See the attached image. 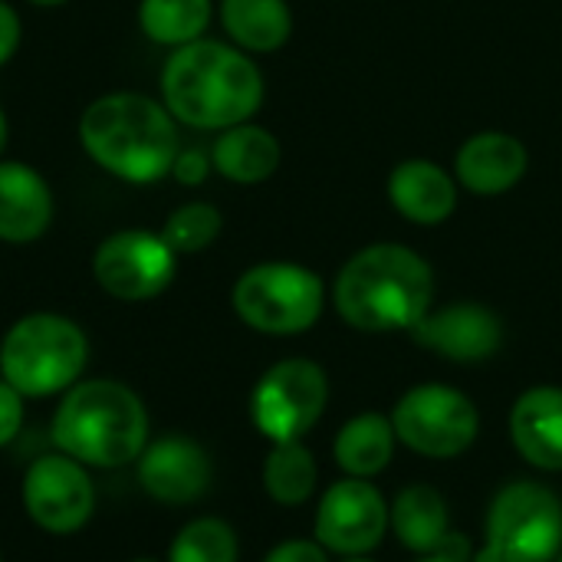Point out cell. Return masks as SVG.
<instances>
[{"instance_id": "obj_31", "label": "cell", "mask_w": 562, "mask_h": 562, "mask_svg": "<svg viewBox=\"0 0 562 562\" xmlns=\"http://www.w3.org/2000/svg\"><path fill=\"white\" fill-rule=\"evenodd\" d=\"M468 537H451V543L441 550V553H428L418 562H464V553H468Z\"/></svg>"}, {"instance_id": "obj_1", "label": "cell", "mask_w": 562, "mask_h": 562, "mask_svg": "<svg viewBox=\"0 0 562 562\" xmlns=\"http://www.w3.org/2000/svg\"><path fill=\"white\" fill-rule=\"evenodd\" d=\"M161 95L175 119L194 128H234L263 102L254 59L217 40L178 46L161 69Z\"/></svg>"}, {"instance_id": "obj_21", "label": "cell", "mask_w": 562, "mask_h": 562, "mask_svg": "<svg viewBox=\"0 0 562 562\" xmlns=\"http://www.w3.org/2000/svg\"><path fill=\"white\" fill-rule=\"evenodd\" d=\"M211 161L227 181L260 184L280 165V142L267 128L240 122L234 128H224V135L211 148Z\"/></svg>"}, {"instance_id": "obj_3", "label": "cell", "mask_w": 562, "mask_h": 562, "mask_svg": "<svg viewBox=\"0 0 562 562\" xmlns=\"http://www.w3.org/2000/svg\"><path fill=\"white\" fill-rule=\"evenodd\" d=\"M79 138L99 168L132 184L165 178L181 155L175 115L142 92H109L95 99L82 112Z\"/></svg>"}, {"instance_id": "obj_7", "label": "cell", "mask_w": 562, "mask_h": 562, "mask_svg": "<svg viewBox=\"0 0 562 562\" xmlns=\"http://www.w3.org/2000/svg\"><path fill=\"white\" fill-rule=\"evenodd\" d=\"M237 316L267 336H296L323 316V280L300 263H257L234 283Z\"/></svg>"}, {"instance_id": "obj_22", "label": "cell", "mask_w": 562, "mask_h": 562, "mask_svg": "<svg viewBox=\"0 0 562 562\" xmlns=\"http://www.w3.org/2000/svg\"><path fill=\"white\" fill-rule=\"evenodd\" d=\"M224 30L250 53H273L290 40L293 16L283 0H224Z\"/></svg>"}, {"instance_id": "obj_18", "label": "cell", "mask_w": 562, "mask_h": 562, "mask_svg": "<svg viewBox=\"0 0 562 562\" xmlns=\"http://www.w3.org/2000/svg\"><path fill=\"white\" fill-rule=\"evenodd\" d=\"M389 198L402 217H408L415 224H441L454 214L458 184L445 168H438L425 158H412L392 171Z\"/></svg>"}, {"instance_id": "obj_33", "label": "cell", "mask_w": 562, "mask_h": 562, "mask_svg": "<svg viewBox=\"0 0 562 562\" xmlns=\"http://www.w3.org/2000/svg\"><path fill=\"white\" fill-rule=\"evenodd\" d=\"M30 3H36V7H59V3H66V0H30Z\"/></svg>"}, {"instance_id": "obj_30", "label": "cell", "mask_w": 562, "mask_h": 562, "mask_svg": "<svg viewBox=\"0 0 562 562\" xmlns=\"http://www.w3.org/2000/svg\"><path fill=\"white\" fill-rule=\"evenodd\" d=\"M184 184H201L207 178V158L201 151H181L171 168Z\"/></svg>"}, {"instance_id": "obj_35", "label": "cell", "mask_w": 562, "mask_h": 562, "mask_svg": "<svg viewBox=\"0 0 562 562\" xmlns=\"http://www.w3.org/2000/svg\"><path fill=\"white\" fill-rule=\"evenodd\" d=\"M132 562H155V560H132Z\"/></svg>"}, {"instance_id": "obj_9", "label": "cell", "mask_w": 562, "mask_h": 562, "mask_svg": "<svg viewBox=\"0 0 562 562\" xmlns=\"http://www.w3.org/2000/svg\"><path fill=\"white\" fill-rule=\"evenodd\" d=\"M326 405L329 379L323 366L313 359H283L260 375L250 395V418L273 445L300 441L323 418Z\"/></svg>"}, {"instance_id": "obj_23", "label": "cell", "mask_w": 562, "mask_h": 562, "mask_svg": "<svg viewBox=\"0 0 562 562\" xmlns=\"http://www.w3.org/2000/svg\"><path fill=\"white\" fill-rule=\"evenodd\" d=\"M319 468L303 441H277L263 461V491L283 507H300L313 497Z\"/></svg>"}, {"instance_id": "obj_15", "label": "cell", "mask_w": 562, "mask_h": 562, "mask_svg": "<svg viewBox=\"0 0 562 562\" xmlns=\"http://www.w3.org/2000/svg\"><path fill=\"white\" fill-rule=\"evenodd\" d=\"M510 441L540 471H562V389H527L510 412Z\"/></svg>"}, {"instance_id": "obj_25", "label": "cell", "mask_w": 562, "mask_h": 562, "mask_svg": "<svg viewBox=\"0 0 562 562\" xmlns=\"http://www.w3.org/2000/svg\"><path fill=\"white\" fill-rule=\"evenodd\" d=\"M168 562H237V533L217 520H191L171 543Z\"/></svg>"}, {"instance_id": "obj_8", "label": "cell", "mask_w": 562, "mask_h": 562, "mask_svg": "<svg viewBox=\"0 0 562 562\" xmlns=\"http://www.w3.org/2000/svg\"><path fill=\"white\" fill-rule=\"evenodd\" d=\"M392 428L408 451L435 461H448L464 454L477 441L481 415L464 392L451 385L425 382L408 389L395 402Z\"/></svg>"}, {"instance_id": "obj_11", "label": "cell", "mask_w": 562, "mask_h": 562, "mask_svg": "<svg viewBox=\"0 0 562 562\" xmlns=\"http://www.w3.org/2000/svg\"><path fill=\"white\" fill-rule=\"evenodd\" d=\"M389 533V504L372 481L346 477L336 481L316 510L313 540L346 560L372 553Z\"/></svg>"}, {"instance_id": "obj_5", "label": "cell", "mask_w": 562, "mask_h": 562, "mask_svg": "<svg viewBox=\"0 0 562 562\" xmlns=\"http://www.w3.org/2000/svg\"><path fill=\"white\" fill-rule=\"evenodd\" d=\"M89 346L76 323L56 313H33L13 323L0 342V372L23 398H46L69 389Z\"/></svg>"}, {"instance_id": "obj_4", "label": "cell", "mask_w": 562, "mask_h": 562, "mask_svg": "<svg viewBox=\"0 0 562 562\" xmlns=\"http://www.w3.org/2000/svg\"><path fill=\"white\" fill-rule=\"evenodd\" d=\"M53 441L63 454L92 468H122L145 451L148 415L142 398L112 379L72 385L56 408Z\"/></svg>"}, {"instance_id": "obj_28", "label": "cell", "mask_w": 562, "mask_h": 562, "mask_svg": "<svg viewBox=\"0 0 562 562\" xmlns=\"http://www.w3.org/2000/svg\"><path fill=\"white\" fill-rule=\"evenodd\" d=\"M263 562H329V550H323L316 540H283Z\"/></svg>"}, {"instance_id": "obj_26", "label": "cell", "mask_w": 562, "mask_h": 562, "mask_svg": "<svg viewBox=\"0 0 562 562\" xmlns=\"http://www.w3.org/2000/svg\"><path fill=\"white\" fill-rule=\"evenodd\" d=\"M221 214L214 204L204 201H191L178 211H171V217L161 227V237L168 240V247L175 254H198L204 247H211L221 234Z\"/></svg>"}, {"instance_id": "obj_17", "label": "cell", "mask_w": 562, "mask_h": 562, "mask_svg": "<svg viewBox=\"0 0 562 562\" xmlns=\"http://www.w3.org/2000/svg\"><path fill=\"white\" fill-rule=\"evenodd\" d=\"M527 175V148L507 132H481L458 151V181L474 194H504Z\"/></svg>"}, {"instance_id": "obj_24", "label": "cell", "mask_w": 562, "mask_h": 562, "mask_svg": "<svg viewBox=\"0 0 562 562\" xmlns=\"http://www.w3.org/2000/svg\"><path fill=\"white\" fill-rule=\"evenodd\" d=\"M142 33L161 46H184L201 40L211 23V0H142Z\"/></svg>"}, {"instance_id": "obj_6", "label": "cell", "mask_w": 562, "mask_h": 562, "mask_svg": "<svg viewBox=\"0 0 562 562\" xmlns=\"http://www.w3.org/2000/svg\"><path fill=\"white\" fill-rule=\"evenodd\" d=\"M562 553V501L537 481H514L491 501L484 550L474 562H557Z\"/></svg>"}, {"instance_id": "obj_32", "label": "cell", "mask_w": 562, "mask_h": 562, "mask_svg": "<svg viewBox=\"0 0 562 562\" xmlns=\"http://www.w3.org/2000/svg\"><path fill=\"white\" fill-rule=\"evenodd\" d=\"M3 145H7V115L0 109V155H3Z\"/></svg>"}, {"instance_id": "obj_16", "label": "cell", "mask_w": 562, "mask_h": 562, "mask_svg": "<svg viewBox=\"0 0 562 562\" xmlns=\"http://www.w3.org/2000/svg\"><path fill=\"white\" fill-rule=\"evenodd\" d=\"M53 221V194L46 181L20 161H0V240L30 244Z\"/></svg>"}, {"instance_id": "obj_2", "label": "cell", "mask_w": 562, "mask_h": 562, "mask_svg": "<svg viewBox=\"0 0 562 562\" xmlns=\"http://www.w3.org/2000/svg\"><path fill=\"white\" fill-rule=\"evenodd\" d=\"M431 267L402 244L359 250L333 286L339 316L359 333H412L431 310Z\"/></svg>"}, {"instance_id": "obj_20", "label": "cell", "mask_w": 562, "mask_h": 562, "mask_svg": "<svg viewBox=\"0 0 562 562\" xmlns=\"http://www.w3.org/2000/svg\"><path fill=\"white\" fill-rule=\"evenodd\" d=\"M395 445H398V438H395L392 418H385L379 412H362L339 428L333 458L346 471V477L372 481L392 464Z\"/></svg>"}, {"instance_id": "obj_13", "label": "cell", "mask_w": 562, "mask_h": 562, "mask_svg": "<svg viewBox=\"0 0 562 562\" xmlns=\"http://www.w3.org/2000/svg\"><path fill=\"white\" fill-rule=\"evenodd\" d=\"M415 342L438 352L448 362L474 366L497 356L504 342V326L494 310L481 303H454L445 310H428L412 329Z\"/></svg>"}, {"instance_id": "obj_36", "label": "cell", "mask_w": 562, "mask_h": 562, "mask_svg": "<svg viewBox=\"0 0 562 562\" xmlns=\"http://www.w3.org/2000/svg\"><path fill=\"white\" fill-rule=\"evenodd\" d=\"M557 562H562V553H560V557H557Z\"/></svg>"}, {"instance_id": "obj_14", "label": "cell", "mask_w": 562, "mask_h": 562, "mask_svg": "<svg viewBox=\"0 0 562 562\" xmlns=\"http://www.w3.org/2000/svg\"><path fill=\"white\" fill-rule=\"evenodd\" d=\"M211 458L188 438H158L138 454V484L161 504H194L211 487Z\"/></svg>"}, {"instance_id": "obj_10", "label": "cell", "mask_w": 562, "mask_h": 562, "mask_svg": "<svg viewBox=\"0 0 562 562\" xmlns=\"http://www.w3.org/2000/svg\"><path fill=\"white\" fill-rule=\"evenodd\" d=\"M92 277L115 300H151L175 280V250L161 234L119 231L95 247Z\"/></svg>"}, {"instance_id": "obj_29", "label": "cell", "mask_w": 562, "mask_h": 562, "mask_svg": "<svg viewBox=\"0 0 562 562\" xmlns=\"http://www.w3.org/2000/svg\"><path fill=\"white\" fill-rule=\"evenodd\" d=\"M20 46V16L10 3L0 0V66L16 53Z\"/></svg>"}, {"instance_id": "obj_27", "label": "cell", "mask_w": 562, "mask_h": 562, "mask_svg": "<svg viewBox=\"0 0 562 562\" xmlns=\"http://www.w3.org/2000/svg\"><path fill=\"white\" fill-rule=\"evenodd\" d=\"M20 425H23V395L10 382H0V448L16 438Z\"/></svg>"}, {"instance_id": "obj_34", "label": "cell", "mask_w": 562, "mask_h": 562, "mask_svg": "<svg viewBox=\"0 0 562 562\" xmlns=\"http://www.w3.org/2000/svg\"><path fill=\"white\" fill-rule=\"evenodd\" d=\"M346 562H369L366 557H352V560H346Z\"/></svg>"}, {"instance_id": "obj_12", "label": "cell", "mask_w": 562, "mask_h": 562, "mask_svg": "<svg viewBox=\"0 0 562 562\" xmlns=\"http://www.w3.org/2000/svg\"><path fill=\"white\" fill-rule=\"evenodd\" d=\"M23 507L49 533L79 530L95 507L89 474L69 454H46L30 464L23 477Z\"/></svg>"}, {"instance_id": "obj_19", "label": "cell", "mask_w": 562, "mask_h": 562, "mask_svg": "<svg viewBox=\"0 0 562 562\" xmlns=\"http://www.w3.org/2000/svg\"><path fill=\"white\" fill-rule=\"evenodd\" d=\"M389 530L408 553H418V557L441 553L454 537L448 501L428 484H412L392 501Z\"/></svg>"}]
</instances>
